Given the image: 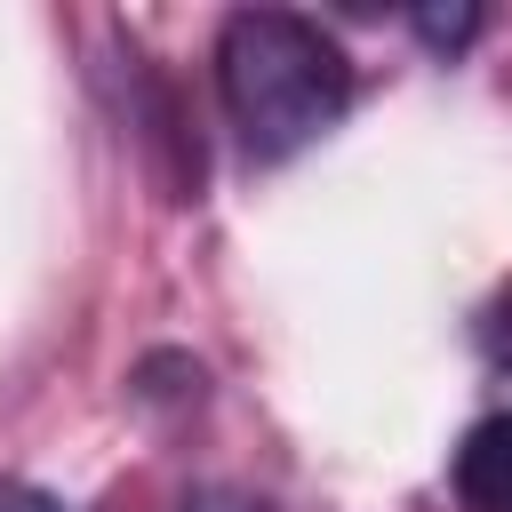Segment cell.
<instances>
[{
	"label": "cell",
	"instance_id": "obj_2",
	"mask_svg": "<svg viewBox=\"0 0 512 512\" xmlns=\"http://www.w3.org/2000/svg\"><path fill=\"white\" fill-rule=\"evenodd\" d=\"M464 512H512V408L480 416L464 440H456V464H448Z\"/></svg>",
	"mask_w": 512,
	"mask_h": 512
},
{
	"label": "cell",
	"instance_id": "obj_5",
	"mask_svg": "<svg viewBox=\"0 0 512 512\" xmlns=\"http://www.w3.org/2000/svg\"><path fill=\"white\" fill-rule=\"evenodd\" d=\"M0 512H64L48 488H32V480H0Z\"/></svg>",
	"mask_w": 512,
	"mask_h": 512
},
{
	"label": "cell",
	"instance_id": "obj_3",
	"mask_svg": "<svg viewBox=\"0 0 512 512\" xmlns=\"http://www.w3.org/2000/svg\"><path fill=\"white\" fill-rule=\"evenodd\" d=\"M176 512H272L256 488H232V480H208V488H184Z\"/></svg>",
	"mask_w": 512,
	"mask_h": 512
},
{
	"label": "cell",
	"instance_id": "obj_4",
	"mask_svg": "<svg viewBox=\"0 0 512 512\" xmlns=\"http://www.w3.org/2000/svg\"><path fill=\"white\" fill-rule=\"evenodd\" d=\"M416 32H424L432 48H464V40L480 32V8H416Z\"/></svg>",
	"mask_w": 512,
	"mask_h": 512
},
{
	"label": "cell",
	"instance_id": "obj_1",
	"mask_svg": "<svg viewBox=\"0 0 512 512\" xmlns=\"http://www.w3.org/2000/svg\"><path fill=\"white\" fill-rule=\"evenodd\" d=\"M216 96L248 160H296L352 104V56L296 8H232L216 24Z\"/></svg>",
	"mask_w": 512,
	"mask_h": 512
}]
</instances>
